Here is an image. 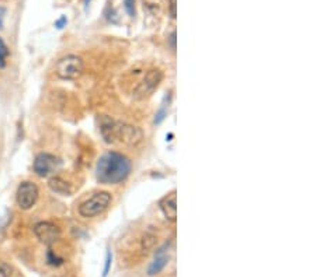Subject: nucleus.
Masks as SVG:
<instances>
[{
  "label": "nucleus",
  "mask_w": 316,
  "mask_h": 277,
  "mask_svg": "<svg viewBox=\"0 0 316 277\" xmlns=\"http://www.w3.org/2000/svg\"><path fill=\"white\" fill-rule=\"evenodd\" d=\"M162 79H163V74H162V72L159 69L147 70L145 77H144V80L138 85L137 91H135L138 98H145L147 95H150L152 92L158 88V85L162 82Z\"/></svg>",
  "instance_id": "nucleus-8"
},
{
  "label": "nucleus",
  "mask_w": 316,
  "mask_h": 277,
  "mask_svg": "<svg viewBox=\"0 0 316 277\" xmlns=\"http://www.w3.org/2000/svg\"><path fill=\"white\" fill-rule=\"evenodd\" d=\"M156 236L153 235V234H146L145 238H144V241H142V246L145 248V249H150V248H153L155 244H156Z\"/></svg>",
  "instance_id": "nucleus-14"
},
{
  "label": "nucleus",
  "mask_w": 316,
  "mask_h": 277,
  "mask_svg": "<svg viewBox=\"0 0 316 277\" xmlns=\"http://www.w3.org/2000/svg\"><path fill=\"white\" fill-rule=\"evenodd\" d=\"M49 188L52 189L53 192L56 193H61V195H71L72 193V188H71V184H68L63 178L61 176H52L49 179Z\"/></svg>",
  "instance_id": "nucleus-11"
},
{
  "label": "nucleus",
  "mask_w": 316,
  "mask_h": 277,
  "mask_svg": "<svg viewBox=\"0 0 316 277\" xmlns=\"http://www.w3.org/2000/svg\"><path fill=\"white\" fill-rule=\"evenodd\" d=\"M59 165H61V161H59L58 157H55L52 154L41 153L35 157L34 164H32V170L38 176L45 178V176L55 172Z\"/></svg>",
  "instance_id": "nucleus-6"
},
{
  "label": "nucleus",
  "mask_w": 316,
  "mask_h": 277,
  "mask_svg": "<svg viewBox=\"0 0 316 277\" xmlns=\"http://www.w3.org/2000/svg\"><path fill=\"white\" fill-rule=\"evenodd\" d=\"M9 53H10V51H9L7 45L0 38V69L6 66V61H7Z\"/></svg>",
  "instance_id": "nucleus-12"
},
{
  "label": "nucleus",
  "mask_w": 316,
  "mask_h": 277,
  "mask_svg": "<svg viewBox=\"0 0 316 277\" xmlns=\"http://www.w3.org/2000/svg\"><path fill=\"white\" fill-rule=\"evenodd\" d=\"M38 196H40L38 186L31 181H24L17 188L16 200L21 210H30L37 203Z\"/></svg>",
  "instance_id": "nucleus-5"
},
{
  "label": "nucleus",
  "mask_w": 316,
  "mask_h": 277,
  "mask_svg": "<svg viewBox=\"0 0 316 277\" xmlns=\"http://www.w3.org/2000/svg\"><path fill=\"white\" fill-rule=\"evenodd\" d=\"M176 0H170V16L171 19H176Z\"/></svg>",
  "instance_id": "nucleus-18"
},
{
  "label": "nucleus",
  "mask_w": 316,
  "mask_h": 277,
  "mask_svg": "<svg viewBox=\"0 0 316 277\" xmlns=\"http://www.w3.org/2000/svg\"><path fill=\"white\" fill-rule=\"evenodd\" d=\"M170 43H171V48L176 49V32H173V34L170 35Z\"/></svg>",
  "instance_id": "nucleus-21"
},
{
  "label": "nucleus",
  "mask_w": 316,
  "mask_h": 277,
  "mask_svg": "<svg viewBox=\"0 0 316 277\" xmlns=\"http://www.w3.org/2000/svg\"><path fill=\"white\" fill-rule=\"evenodd\" d=\"M124 7L131 17L135 16V0H124Z\"/></svg>",
  "instance_id": "nucleus-16"
},
{
  "label": "nucleus",
  "mask_w": 316,
  "mask_h": 277,
  "mask_svg": "<svg viewBox=\"0 0 316 277\" xmlns=\"http://www.w3.org/2000/svg\"><path fill=\"white\" fill-rule=\"evenodd\" d=\"M169 246L165 245L162 246V248H159L158 251H156V254H155V257H153V260L150 262V265L147 266L146 270V275L147 276H156L159 275L166 265H168V260L169 256L168 254H166V249H168Z\"/></svg>",
  "instance_id": "nucleus-10"
},
{
  "label": "nucleus",
  "mask_w": 316,
  "mask_h": 277,
  "mask_svg": "<svg viewBox=\"0 0 316 277\" xmlns=\"http://www.w3.org/2000/svg\"><path fill=\"white\" fill-rule=\"evenodd\" d=\"M113 202L111 193L108 192H96L90 196L89 199H86L84 202L79 206V214L84 217V218H92L96 215H100L104 213L105 210L110 207Z\"/></svg>",
  "instance_id": "nucleus-3"
},
{
  "label": "nucleus",
  "mask_w": 316,
  "mask_h": 277,
  "mask_svg": "<svg viewBox=\"0 0 316 277\" xmlns=\"http://www.w3.org/2000/svg\"><path fill=\"white\" fill-rule=\"evenodd\" d=\"M13 269L6 262H0V277H11Z\"/></svg>",
  "instance_id": "nucleus-15"
},
{
  "label": "nucleus",
  "mask_w": 316,
  "mask_h": 277,
  "mask_svg": "<svg viewBox=\"0 0 316 277\" xmlns=\"http://www.w3.org/2000/svg\"><path fill=\"white\" fill-rule=\"evenodd\" d=\"M100 130L107 143L120 142L126 146L135 147L138 144L142 143V140H144V132L139 128L129 125V123L113 121L108 118L103 119Z\"/></svg>",
  "instance_id": "nucleus-2"
},
{
  "label": "nucleus",
  "mask_w": 316,
  "mask_h": 277,
  "mask_svg": "<svg viewBox=\"0 0 316 277\" xmlns=\"http://www.w3.org/2000/svg\"><path fill=\"white\" fill-rule=\"evenodd\" d=\"M34 234L45 245H52L61 238V228L51 221H40L34 226Z\"/></svg>",
  "instance_id": "nucleus-7"
},
{
  "label": "nucleus",
  "mask_w": 316,
  "mask_h": 277,
  "mask_svg": "<svg viewBox=\"0 0 316 277\" xmlns=\"http://www.w3.org/2000/svg\"><path fill=\"white\" fill-rule=\"evenodd\" d=\"M84 70L83 59L76 55H66L56 62L55 73L63 80H74L82 76Z\"/></svg>",
  "instance_id": "nucleus-4"
},
{
  "label": "nucleus",
  "mask_w": 316,
  "mask_h": 277,
  "mask_svg": "<svg viewBox=\"0 0 316 277\" xmlns=\"http://www.w3.org/2000/svg\"><path fill=\"white\" fill-rule=\"evenodd\" d=\"M66 22H68V20H66V17H61L59 20L55 21V27L61 30V28H63V25H65Z\"/></svg>",
  "instance_id": "nucleus-19"
},
{
  "label": "nucleus",
  "mask_w": 316,
  "mask_h": 277,
  "mask_svg": "<svg viewBox=\"0 0 316 277\" xmlns=\"http://www.w3.org/2000/svg\"><path fill=\"white\" fill-rule=\"evenodd\" d=\"M4 16H6V9L0 6V28H3V21H4Z\"/></svg>",
  "instance_id": "nucleus-20"
},
{
  "label": "nucleus",
  "mask_w": 316,
  "mask_h": 277,
  "mask_svg": "<svg viewBox=\"0 0 316 277\" xmlns=\"http://www.w3.org/2000/svg\"><path fill=\"white\" fill-rule=\"evenodd\" d=\"M159 207L162 210V213L168 218L169 221L174 223L177 220V196H176V191L170 192L166 195L160 202H159Z\"/></svg>",
  "instance_id": "nucleus-9"
},
{
  "label": "nucleus",
  "mask_w": 316,
  "mask_h": 277,
  "mask_svg": "<svg viewBox=\"0 0 316 277\" xmlns=\"http://www.w3.org/2000/svg\"><path fill=\"white\" fill-rule=\"evenodd\" d=\"M47 259H48V263H49V265H52V266H59V265H62L63 263L62 257L56 256L51 249H49V251H48V254H47Z\"/></svg>",
  "instance_id": "nucleus-13"
},
{
  "label": "nucleus",
  "mask_w": 316,
  "mask_h": 277,
  "mask_svg": "<svg viewBox=\"0 0 316 277\" xmlns=\"http://www.w3.org/2000/svg\"><path fill=\"white\" fill-rule=\"evenodd\" d=\"M132 164L129 158L117 151H107L97 161L96 176L100 184L118 185L131 174Z\"/></svg>",
  "instance_id": "nucleus-1"
},
{
  "label": "nucleus",
  "mask_w": 316,
  "mask_h": 277,
  "mask_svg": "<svg viewBox=\"0 0 316 277\" xmlns=\"http://www.w3.org/2000/svg\"><path fill=\"white\" fill-rule=\"evenodd\" d=\"M111 252L108 251L107 252V257H105V265H104V270H103V276H107V273H108V270H110V266H111Z\"/></svg>",
  "instance_id": "nucleus-17"
},
{
  "label": "nucleus",
  "mask_w": 316,
  "mask_h": 277,
  "mask_svg": "<svg viewBox=\"0 0 316 277\" xmlns=\"http://www.w3.org/2000/svg\"><path fill=\"white\" fill-rule=\"evenodd\" d=\"M90 1H92V0H84V3H86V4H89Z\"/></svg>",
  "instance_id": "nucleus-22"
}]
</instances>
